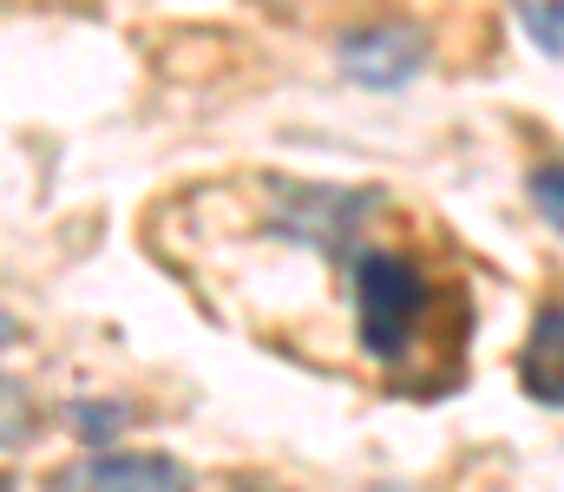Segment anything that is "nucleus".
Segmentation results:
<instances>
[{
    "label": "nucleus",
    "mask_w": 564,
    "mask_h": 492,
    "mask_svg": "<svg viewBox=\"0 0 564 492\" xmlns=\"http://www.w3.org/2000/svg\"><path fill=\"white\" fill-rule=\"evenodd\" d=\"M426 309H433V283L408 256H388V250H368L355 263V335L375 361H401L421 335Z\"/></svg>",
    "instance_id": "1"
},
{
    "label": "nucleus",
    "mask_w": 564,
    "mask_h": 492,
    "mask_svg": "<svg viewBox=\"0 0 564 492\" xmlns=\"http://www.w3.org/2000/svg\"><path fill=\"white\" fill-rule=\"evenodd\" d=\"M335 53H341V73H348L355 86L394 92V86H408L426 66V33L421 26H361V33H348Z\"/></svg>",
    "instance_id": "2"
},
{
    "label": "nucleus",
    "mask_w": 564,
    "mask_h": 492,
    "mask_svg": "<svg viewBox=\"0 0 564 492\" xmlns=\"http://www.w3.org/2000/svg\"><path fill=\"white\" fill-rule=\"evenodd\" d=\"M59 492H191V473L164 453H99L66 467Z\"/></svg>",
    "instance_id": "3"
},
{
    "label": "nucleus",
    "mask_w": 564,
    "mask_h": 492,
    "mask_svg": "<svg viewBox=\"0 0 564 492\" xmlns=\"http://www.w3.org/2000/svg\"><path fill=\"white\" fill-rule=\"evenodd\" d=\"M519 381L539 407H564V303L539 309V322L525 335V354H519Z\"/></svg>",
    "instance_id": "4"
},
{
    "label": "nucleus",
    "mask_w": 564,
    "mask_h": 492,
    "mask_svg": "<svg viewBox=\"0 0 564 492\" xmlns=\"http://www.w3.org/2000/svg\"><path fill=\"white\" fill-rule=\"evenodd\" d=\"M512 13L539 53H564V0H512Z\"/></svg>",
    "instance_id": "5"
},
{
    "label": "nucleus",
    "mask_w": 564,
    "mask_h": 492,
    "mask_svg": "<svg viewBox=\"0 0 564 492\" xmlns=\"http://www.w3.org/2000/svg\"><path fill=\"white\" fill-rule=\"evenodd\" d=\"M532 204H539V217H545V223L564 237V164H552V171H532Z\"/></svg>",
    "instance_id": "6"
},
{
    "label": "nucleus",
    "mask_w": 564,
    "mask_h": 492,
    "mask_svg": "<svg viewBox=\"0 0 564 492\" xmlns=\"http://www.w3.org/2000/svg\"><path fill=\"white\" fill-rule=\"evenodd\" d=\"M13 335H20V328H13V316H7V309H0V348H13Z\"/></svg>",
    "instance_id": "7"
}]
</instances>
